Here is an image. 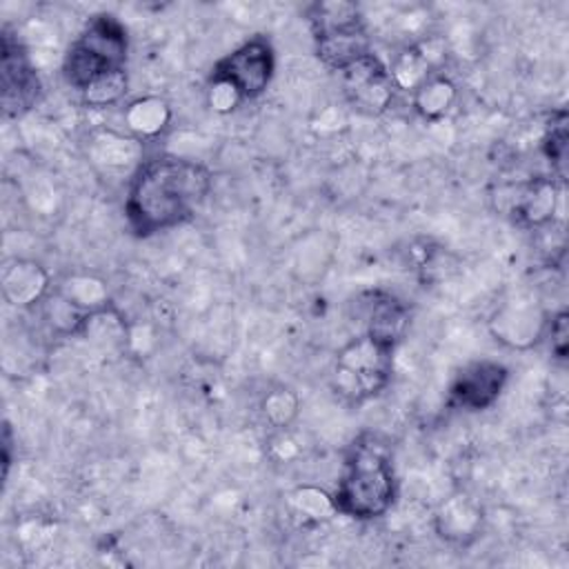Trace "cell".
Masks as SVG:
<instances>
[{
	"label": "cell",
	"instance_id": "1",
	"mask_svg": "<svg viewBox=\"0 0 569 569\" xmlns=\"http://www.w3.org/2000/svg\"><path fill=\"white\" fill-rule=\"evenodd\" d=\"M211 191V171L196 160L162 153L138 164L124 198V218L138 238L189 222Z\"/></svg>",
	"mask_w": 569,
	"mask_h": 569
},
{
	"label": "cell",
	"instance_id": "2",
	"mask_svg": "<svg viewBox=\"0 0 569 569\" xmlns=\"http://www.w3.org/2000/svg\"><path fill=\"white\" fill-rule=\"evenodd\" d=\"M396 493L398 482L385 447L373 438L353 442L333 491L338 513L353 520L380 518L391 509Z\"/></svg>",
	"mask_w": 569,
	"mask_h": 569
},
{
	"label": "cell",
	"instance_id": "3",
	"mask_svg": "<svg viewBox=\"0 0 569 569\" xmlns=\"http://www.w3.org/2000/svg\"><path fill=\"white\" fill-rule=\"evenodd\" d=\"M127 53L129 36L124 24L111 13H96L69 44L62 58V76L73 89L82 91L98 76L124 69Z\"/></svg>",
	"mask_w": 569,
	"mask_h": 569
},
{
	"label": "cell",
	"instance_id": "4",
	"mask_svg": "<svg viewBox=\"0 0 569 569\" xmlns=\"http://www.w3.org/2000/svg\"><path fill=\"white\" fill-rule=\"evenodd\" d=\"M393 347L367 333L351 338L336 353L331 369L333 391L349 405H360L387 389L393 373Z\"/></svg>",
	"mask_w": 569,
	"mask_h": 569
},
{
	"label": "cell",
	"instance_id": "5",
	"mask_svg": "<svg viewBox=\"0 0 569 569\" xmlns=\"http://www.w3.org/2000/svg\"><path fill=\"white\" fill-rule=\"evenodd\" d=\"M276 73V51L267 36H253L222 56L209 78L224 80L236 87L242 100H253L267 91Z\"/></svg>",
	"mask_w": 569,
	"mask_h": 569
},
{
	"label": "cell",
	"instance_id": "6",
	"mask_svg": "<svg viewBox=\"0 0 569 569\" xmlns=\"http://www.w3.org/2000/svg\"><path fill=\"white\" fill-rule=\"evenodd\" d=\"M40 96V78L22 40L2 29L0 36V98L7 118H18L29 111Z\"/></svg>",
	"mask_w": 569,
	"mask_h": 569
},
{
	"label": "cell",
	"instance_id": "7",
	"mask_svg": "<svg viewBox=\"0 0 569 569\" xmlns=\"http://www.w3.org/2000/svg\"><path fill=\"white\" fill-rule=\"evenodd\" d=\"M549 325L547 309L529 296H518L491 311L487 318V329L496 342L513 351H527L536 347Z\"/></svg>",
	"mask_w": 569,
	"mask_h": 569
},
{
	"label": "cell",
	"instance_id": "8",
	"mask_svg": "<svg viewBox=\"0 0 569 569\" xmlns=\"http://www.w3.org/2000/svg\"><path fill=\"white\" fill-rule=\"evenodd\" d=\"M340 76L345 98L356 111L365 116H380L391 107L396 89L391 84L387 64L373 51L351 62L340 71Z\"/></svg>",
	"mask_w": 569,
	"mask_h": 569
},
{
	"label": "cell",
	"instance_id": "9",
	"mask_svg": "<svg viewBox=\"0 0 569 569\" xmlns=\"http://www.w3.org/2000/svg\"><path fill=\"white\" fill-rule=\"evenodd\" d=\"M509 369L498 360H473L465 365L451 380L447 391V405L462 411H485L496 405Z\"/></svg>",
	"mask_w": 569,
	"mask_h": 569
},
{
	"label": "cell",
	"instance_id": "10",
	"mask_svg": "<svg viewBox=\"0 0 569 569\" xmlns=\"http://www.w3.org/2000/svg\"><path fill=\"white\" fill-rule=\"evenodd\" d=\"M0 289L7 305L16 309H33L51 293L49 271L31 258H11L0 273Z\"/></svg>",
	"mask_w": 569,
	"mask_h": 569
},
{
	"label": "cell",
	"instance_id": "11",
	"mask_svg": "<svg viewBox=\"0 0 569 569\" xmlns=\"http://www.w3.org/2000/svg\"><path fill=\"white\" fill-rule=\"evenodd\" d=\"M485 513L476 498L467 496L465 491H456L440 502L433 513V529L436 533L451 542V545H469L482 531Z\"/></svg>",
	"mask_w": 569,
	"mask_h": 569
},
{
	"label": "cell",
	"instance_id": "12",
	"mask_svg": "<svg viewBox=\"0 0 569 569\" xmlns=\"http://www.w3.org/2000/svg\"><path fill=\"white\" fill-rule=\"evenodd\" d=\"M365 333L396 349L409 329V307L387 291H369L365 293Z\"/></svg>",
	"mask_w": 569,
	"mask_h": 569
},
{
	"label": "cell",
	"instance_id": "13",
	"mask_svg": "<svg viewBox=\"0 0 569 569\" xmlns=\"http://www.w3.org/2000/svg\"><path fill=\"white\" fill-rule=\"evenodd\" d=\"M558 202H560V180H556L553 176L551 178L540 176V178H531L518 189L511 213L520 227L542 229L551 224Z\"/></svg>",
	"mask_w": 569,
	"mask_h": 569
},
{
	"label": "cell",
	"instance_id": "14",
	"mask_svg": "<svg viewBox=\"0 0 569 569\" xmlns=\"http://www.w3.org/2000/svg\"><path fill=\"white\" fill-rule=\"evenodd\" d=\"M171 107L164 98L160 96H140L136 100H131L124 111H122V120L127 131L131 133V138L136 140H153L160 133L167 131L169 122H171Z\"/></svg>",
	"mask_w": 569,
	"mask_h": 569
},
{
	"label": "cell",
	"instance_id": "15",
	"mask_svg": "<svg viewBox=\"0 0 569 569\" xmlns=\"http://www.w3.org/2000/svg\"><path fill=\"white\" fill-rule=\"evenodd\" d=\"M307 20H309L313 38L365 29V18L360 13V7L356 2H347V0L313 2L307 9Z\"/></svg>",
	"mask_w": 569,
	"mask_h": 569
},
{
	"label": "cell",
	"instance_id": "16",
	"mask_svg": "<svg viewBox=\"0 0 569 569\" xmlns=\"http://www.w3.org/2000/svg\"><path fill=\"white\" fill-rule=\"evenodd\" d=\"M313 42H316L318 60L333 71L347 69L351 62H356L358 58H362L371 51V40L367 36V27L347 31V33L313 38Z\"/></svg>",
	"mask_w": 569,
	"mask_h": 569
},
{
	"label": "cell",
	"instance_id": "17",
	"mask_svg": "<svg viewBox=\"0 0 569 569\" xmlns=\"http://www.w3.org/2000/svg\"><path fill=\"white\" fill-rule=\"evenodd\" d=\"M53 291L84 316L111 305L107 282L93 273H69L53 284Z\"/></svg>",
	"mask_w": 569,
	"mask_h": 569
},
{
	"label": "cell",
	"instance_id": "18",
	"mask_svg": "<svg viewBox=\"0 0 569 569\" xmlns=\"http://www.w3.org/2000/svg\"><path fill=\"white\" fill-rule=\"evenodd\" d=\"M456 98H458L456 82L449 76L436 71L411 93V104L420 118L436 122L449 113Z\"/></svg>",
	"mask_w": 569,
	"mask_h": 569
},
{
	"label": "cell",
	"instance_id": "19",
	"mask_svg": "<svg viewBox=\"0 0 569 569\" xmlns=\"http://www.w3.org/2000/svg\"><path fill=\"white\" fill-rule=\"evenodd\" d=\"M436 67L429 62L420 44H409L402 51L396 53L391 64L387 67L391 84L396 91H407L413 93L433 71Z\"/></svg>",
	"mask_w": 569,
	"mask_h": 569
},
{
	"label": "cell",
	"instance_id": "20",
	"mask_svg": "<svg viewBox=\"0 0 569 569\" xmlns=\"http://www.w3.org/2000/svg\"><path fill=\"white\" fill-rule=\"evenodd\" d=\"M289 502L298 516L307 522H327L338 516V507L333 493L316 487V485H298L289 493Z\"/></svg>",
	"mask_w": 569,
	"mask_h": 569
},
{
	"label": "cell",
	"instance_id": "21",
	"mask_svg": "<svg viewBox=\"0 0 569 569\" xmlns=\"http://www.w3.org/2000/svg\"><path fill=\"white\" fill-rule=\"evenodd\" d=\"M129 89V76L127 69H113L102 76H98L91 84H87L82 93V102L91 109H104L111 104H118Z\"/></svg>",
	"mask_w": 569,
	"mask_h": 569
},
{
	"label": "cell",
	"instance_id": "22",
	"mask_svg": "<svg viewBox=\"0 0 569 569\" xmlns=\"http://www.w3.org/2000/svg\"><path fill=\"white\" fill-rule=\"evenodd\" d=\"M260 411H262V418L267 425L284 431L287 427L293 425V420L300 413V398L289 387H276V389L267 391V396L262 398Z\"/></svg>",
	"mask_w": 569,
	"mask_h": 569
},
{
	"label": "cell",
	"instance_id": "23",
	"mask_svg": "<svg viewBox=\"0 0 569 569\" xmlns=\"http://www.w3.org/2000/svg\"><path fill=\"white\" fill-rule=\"evenodd\" d=\"M138 142L140 140H136V138H124L120 133L107 131V133H100L93 138L91 156L100 164L122 167L138 156Z\"/></svg>",
	"mask_w": 569,
	"mask_h": 569
},
{
	"label": "cell",
	"instance_id": "24",
	"mask_svg": "<svg viewBox=\"0 0 569 569\" xmlns=\"http://www.w3.org/2000/svg\"><path fill=\"white\" fill-rule=\"evenodd\" d=\"M567 140H569V133H567V111H558L556 116H551V122L545 129L542 153L551 162V169L556 171L553 178H558L560 182L565 180L567 144H569Z\"/></svg>",
	"mask_w": 569,
	"mask_h": 569
},
{
	"label": "cell",
	"instance_id": "25",
	"mask_svg": "<svg viewBox=\"0 0 569 569\" xmlns=\"http://www.w3.org/2000/svg\"><path fill=\"white\" fill-rule=\"evenodd\" d=\"M207 102L216 113H231L236 107H240L244 100L236 91L233 84L224 80L209 78V89H207Z\"/></svg>",
	"mask_w": 569,
	"mask_h": 569
},
{
	"label": "cell",
	"instance_id": "26",
	"mask_svg": "<svg viewBox=\"0 0 569 569\" xmlns=\"http://www.w3.org/2000/svg\"><path fill=\"white\" fill-rule=\"evenodd\" d=\"M545 338H549L551 342V353L556 360H567V351H569V316L565 309L556 311L549 316V325H547V333Z\"/></svg>",
	"mask_w": 569,
	"mask_h": 569
},
{
	"label": "cell",
	"instance_id": "27",
	"mask_svg": "<svg viewBox=\"0 0 569 569\" xmlns=\"http://www.w3.org/2000/svg\"><path fill=\"white\" fill-rule=\"evenodd\" d=\"M11 460H13V431H11V425L4 422L2 425V480H7L9 476Z\"/></svg>",
	"mask_w": 569,
	"mask_h": 569
}]
</instances>
